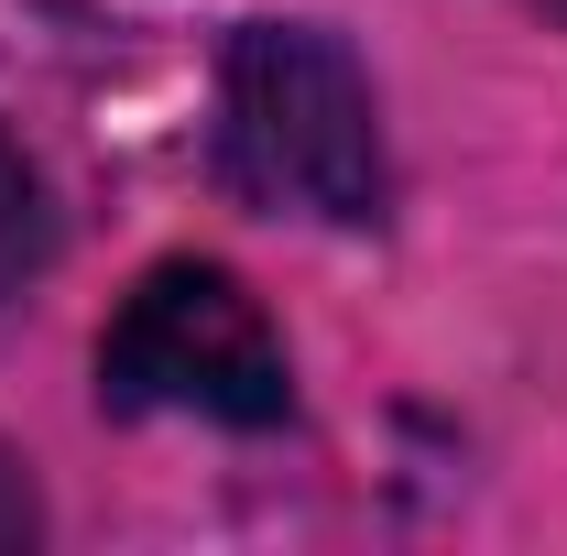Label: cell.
<instances>
[{
	"label": "cell",
	"mask_w": 567,
	"mask_h": 556,
	"mask_svg": "<svg viewBox=\"0 0 567 556\" xmlns=\"http://www.w3.org/2000/svg\"><path fill=\"white\" fill-rule=\"evenodd\" d=\"M546 11H567V0H546Z\"/></svg>",
	"instance_id": "277c9868"
},
{
	"label": "cell",
	"mask_w": 567,
	"mask_h": 556,
	"mask_svg": "<svg viewBox=\"0 0 567 556\" xmlns=\"http://www.w3.org/2000/svg\"><path fill=\"white\" fill-rule=\"evenodd\" d=\"M99 404L110 415H208V425H262L295 415V371L262 317V295L218 262H153L99 328Z\"/></svg>",
	"instance_id": "7a4b0ae2"
},
{
	"label": "cell",
	"mask_w": 567,
	"mask_h": 556,
	"mask_svg": "<svg viewBox=\"0 0 567 556\" xmlns=\"http://www.w3.org/2000/svg\"><path fill=\"white\" fill-rule=\"evenodd\" d=\"M218 164L251 208L371 229L393 197L371 76L328 22H240L218 66Z\"/></svg>",
	"instance_id": "6da1fadb"
},
{
	"label": "cell",
	"mask_w": 567,
	"mask_h": 556,
	"mask_svg": "<svg viewBox=\"0 0 567 556\" xmlns=\"http://www.w3.org/2000/svg\"><path fill=\"white\" fill-rule=\"evenodd\" d=\"M44 262V186H33V164L0 142V284L33 274Z\"/></svg>",
	"instance_id": "3957f363"
}]
</instances>
